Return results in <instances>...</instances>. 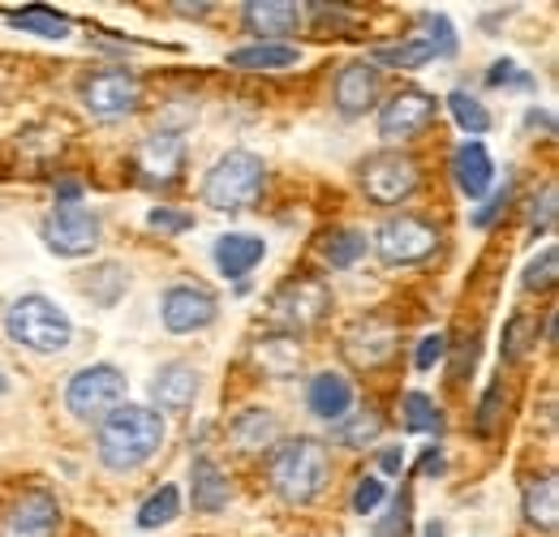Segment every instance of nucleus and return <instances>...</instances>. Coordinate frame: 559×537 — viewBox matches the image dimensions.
Masks as SVG:
<instances>
[{
  "label": "nucleus",
  "mask_w": 559,
  "mask_h": 537,
  "mask_svg": "<svg viewBox=\"0 0 559 537\" xmlns=\"http://www.w3.org/2000/svg\"><path fill=\"white\" fill-rule=\"evenodd\" d=\"M164 443V417L142 404H121L99 421V461L108 469L130 473L146 465Z\"/></svg>",
  "instance_id": "obj_1"
},
{
  "label": "nucleus",
  "mask_w": 559,
  "mask_h": 537,
  "mask_svg": "<svg viewBox=\"0 0 559 537\" xmlns=\"http://www.w3.org/2000/svg\"><path fill=\"white\" fill-rule=\"evenodd\" d=\"M332 477V456L319 439H293L272 456V486L288 503H310Z\"/></svg>",
  "instance_id": "obj_2"
},
{
  "label": "nucleus",
  "mask_w": 559,
  "mask_h": 537,
  "mask_svg": "<svg viewBox=\"0 0 559 537\" xmlns=\"http://www.w3.org/2000/svg\"><path fill=\"white\" fill-rule=\"evenodd\" d=\"M263 181H267V168L254 151H228L215 159V168L203 181V202L215 211H246L259 202Z\"/></svg>",
  "instance_id": "obj_3"
},
{
  "label": "nucleus",
  "mask_w": 559,
  "mask_h": 537,
  "mask_svg": "<svg viewBox=\"0 0 559 537\" xmlns=\"http://www.w3.org/2000/svg\"><path fill=\"white\" fill-rule=\"evenodd\" d=\"M4 332H9L13 344L35 348V353H61L73 336L70 314L57 301H48V297H22V301H13L9 314H4Z\"/></svg>",
  "instance_id": "obj_4"
},
{
  "label": "nucleus",
  "mask_w": 559,
  "mask_h": 537,
  "mask_svg": "<svg viewBox=\"0 0 559 537\" xmlns=\"http://www.w3.org/2000/svg\"><path fill=\"white\" fill-rule=\"evenodd\" d=\"M66 404L78 421H104L126 404V374L117 366H86L70 379Z\"/></svg>",
  "instance_id": "obj_5"
},
{
  "label": "nucleus",
  "mask_w": 559,
  "mask_h": 537,
  "mask_svg": "<svg viewBox=\"0 0 559 537\" xmlns=\"http://www.w3.org/2000/svg\"><path fill=\"white\" fill-rule=\"evenodd\" d=\"M332 310V293H328V284H319V279H293V284H284L276 297H272V327H276L280 336H297V332H310L323 314Z\"/></svg>",
  "instance_id": "obj_6"
},
{
  "label": "nucleus",
  "mask_w": 559,
  "mask_h": 537,
  "mask_svg": "<svg viewBox=\"0 0 559 537\" xmlns=\"http://www.w3.org/2000/svg\"><path fill=\"white\" fill-rule=\"evenodd\" d=\"M374 250L392 267H414V263H426L439 250V232L421 215H396L374 232Z\"/></svg>",
  "instance_id": "obj_7"
},
{
  "label": "nucleus",
  "mask_w": 559,
  "mask_h": 537,
  "mask_svg": "<svg viewBox=\"0 0 559 537\" xmlns=\"http://www.w3.org/2000/svg\"><path fill=\"white\" fill-rule=\"evenodd\" d=\"M361 190L379 206H396L418 190V164L405 151H379L361 164Z\"/></svg>",
  "instance_id": "obj_8"
},
{
  "label": "nucleus",
  "mask_w": 559,
  "mask_h": 537,
  "mask_svg": "<svg viewBox=\"0 0 559 537\" xmlns=\"http://www.w3.org/2000/svg\"><path fill=\"white\" fill-rule=\"evenodd\" d=\"M82 104L99 121H121L142 104V82L130 69H99L82 82Z\"/></svg>",
  "instance_id": "obj_9"
},
{
  "label": "nucleus",
  "mask_w": 559,
  "mask_h": 537,
  "mask_svg": "<svg viewBox=\"0 0 559 537\" xmlns=\"http://www.w3.org/2000/svg\"><path fill=\"white\" fill-rule=\"evenodd\" d=\"M44 246L57 254V259H82L99 246V215L86 211V206H57L48 219H44Z\"/></svg>",
  "instance_id": "obj_10"
},
{
  "label": "nucleus",
  "mask_w": 559,
  "mask_h": 537,
  "mask_svg": "<svg viewBox=\"0 0 559 537\" xmlns=\"http://www.w3.org/2000/svg\"><path fill=\"white\" fill-rule=\"evenodd\" d=\"M396 348H401V327L388 314H366L345 332V357L361 370L388 366L396 357Z\"/></svg>",
  "instance_id": "obj_11"
},
{
  "label": "nucleus",
  "mask_w": 559,
  "mask_h": 537,
  "mask_svg": "<svg viewBox=\"0 0 559 537\" xmlns=\"http://www.w3.org/2000/svg\"><path fill=\"white\" fill-rule=\"evenodd\" d=\"M452 52H456V35H452L448 17H439V13H421L418 35L405 39L401 48H383L379 61L401 65V69H418V65H426V61H435V57H452Z\"/></svg>",
  "instance_id": "obj_12"
},
{
  "label": "nucleus",
  "mask_w": 559,
  "mask_h": 537,
  "mask_svg": "<svg viewBox=\"0 0 559 537\" xmlns=\"http://www.w3.org/2000/svg\"><path fill=\"white\" fill-rule=\"evenodd\" d=\"M215 314H219V301L203 284H177V288L164 293V327L173 336L203 332V327L215 323Z\"/></svg>",
  "instance_id": "obj_13"
},
{
  "label": "nucleus",
  "mask_w": 559,
  "mask_h": 537,
  "mask_svg": "<svg viewBox=\"0 0 559 537\" xmlns=\"http://www.w3.org/2000/svg\"><path fill=\"white\" fill-rule=\"evenodd\" d=\"M435 112H439L435 95H426V91H401L379 112V138L383 142H409V138H418L435 121Z\"/></svg>",
  "instance_id": "obj_14"
},
{
  "label": "nucleus",
  "mask_w": 559,
  "mask_h": 537,
  "mask_svg": "<svg viewBox=\"0 0 559 537\" xmlns=\"http://www.w3.org/2000/svg\"><path fill=\"white\" fill-rule=\"evenodd\" d=\"M61 525V508L48 490H31L13 503L9 521H4V537H52Z\"/></svg>",
  "instance_id": "obj_15"
},
{
  "label": "nucleus",
  "mask_w": 559,
  "mask_h": 537,
  "mask_svg": "<svg viewBox=\"0 0 559 537\" xmlns=\"http://www.w3.org/2000/svg\"><path fill=\"white\" fill-rule=\"evenodd\" d=\"M452 181L461 186L465 199L474 202L487 199L490 190H495V159H490V151L478 138H469V142L456 146V155H452Z\"/></svg>",
  "instance_id": "obj_16"
},
{
  "label": "nucleus",
  "mask_w": 559,
  "mask_h": 537,
  "mask_svg": "<svg viewBox=\"0 0 559 537\" xmlns=\"http://www.w3.org/2000/svg\"><path fill=\"white\" fill-rule=\"evenodd\" d=\"M379 69L366 65V61H353V65L341 69V77H336V86H332V99H336V108L345 112V117H361L366 108H374V99H379Z\"/></svg>",
  "instance_id": "obj_17"
},
{
  "label": "nucleus",
  "mask_w": 559,
  "mask_h": 537,
  "mask_svg": "<svg viewBox=\"0 0 559 537\" xmlns=\"http://www.w3.org/2000/svg\"><path fill=\"white\" fill-rule=\"evenodd\" d=\"M194 396H199V370L186 366V361L164 366L155 374V383H151V401L159 408H168V413H186L194 404Z\"/></svg>",
  "instance_id": "obj_18"
},
{
  "label": "nucleus",
  "mask_w": 559,
  "mask_h": 537,
  "mask_svg": "<svg viewBox=\"0 0 559 537\" xmlns=\"http://www.w3.org/2000/svg\"><path fill=\"white\" fill-rule=\"evenodd\" d=\"M246 26H250L259 39L293 35V31L301 26V4H293V0H250V4H246Z\"/></svg>",
  "instance_id": "obj_19"
},
{
  "label": "nucleus",
  "mask_w": 559,
  "mask_h": 537,
  "mask_svg": "<svg viewBox=\"0 0 559 537\" xmlns=\"http://www.w3.org/2000/svg\"><path fill=\"white\" fill-rule=\"evenodd\" d=\"M181 164H186V146H181V138L177 134H155L142 142L139 151V168L146 181H159V186H168L177 172H181Z\"/></svg>",
  "instance_id": "obj_20"
},
{
  "label": "nucleus",
  "mask_w": 559,
  "mask_h": 537,
  "mask_svg": "<svg viewBox=\"0 0 559 537\" xmlns=\"http://www.w3.org/2000/svg\"><path fill=\"white\" fill-rule=\"evenodd\" d=\"M263 254H267V246L259 237H246V232H228L215 241V267L228 279H241L246 271H254L263 263Z\"/></svg>",
  "instance_id": "obj_21"
},
{
  "label": "nucleus",
  "mask_w": 559,
  "mask_h": 537,
  "mask_svg": "<svg viewBox=\"0 0 559 537\" xmlns=\"http://www.w3.org/2000/svg\"><path fill=\"white\" fill-rule=\"evenodd\" d=\"M310 413L314 417H323V421H341L345 413H349L353 404V383L345 374H314V383H310Z\"/></svg>",
  "instance_id": "obj_22"
},
{
  "label": "nucleus",
  "mask_w": 559,
  "mask_h": 537,
  "mask_svg": "<svg viewBox=\"0 0 559 537\" xmlns=\"http://www.w3.org/2000/svg\"><path fill=\"white\" fill-rule=\"evenodd\" d=\"M272 439H276V417L263 413V408H250V413H241V417L228 426V443H233L237 452H246V456H259Z\"/></svg>",
  "instance_id": "obj_23"
},
{
  "label": "nucleus",
  "mask_w": 559,
  "mask_h": 537,
  "mask_svg": "<svg viewBox=\"0 0 559 537\" xmlns=\"http://www.w3.org/2000/svg\"><path fill=\"white\" fill-rule=\"evenodd\" d=\"M254 361H259V370H263V374L288 379V374H297V366H301V344H297V336H280L276 332V336L259 339Z\"/></svg>",
  "instance_id": "obj_24"
},
{
  "label": "nucleus",
  "mask_w": 559,
  "mask_h": 537,
  "mask_svg": "<svg viewBox=\"0 0 559 537\" xmlns=\"http://www.w3.org/2000/svg\"><path fill=\"white\" fill-rule=\"evenodd\" d=\"M525 521L543 534H556L559 525V490L556 477H543V481H530L525 490Z\"/></svg>",
  "instance_id": "obj_25"
},
{
  "label": "nucleus",
  "mask_w": 559,
  "mask_h": 537,
  "mask_svg": "<svg viewBox=\"0 0 559 537\" xmlns=\"http://www.w3.org/2000/svg\"><path fill=\"white\" fill-rule=\"evenodd\" d=\"M190 481H194V508H199V512H219V508H228V477L215 469L207 456L194 461Z\"/></svg>",
  "instance_id": "obj_26"
},
{
  "label": "nucleus",
  "mask_w": 559,
  "mask_h": 537,
  "mask_svg": "<svg viewBox=\"0 0 559 537\" xmlns=\"http://www.w3.org/2000/svg\"><path fill=\"white\" fill-rule=\"evenodd\" d=\"M233 69H293L297 65V48L288 44H246L237 52H228Z\"/></svg>",
  "instance_id": "obj_27"
},
{
  "label": "nucleus",
  "mask_w": 559,
  "mask_h": 537,
  "mask_svg": "<svg viewBox=\"0 0 559 537\" xmlns=\"http://www.w3.org/2000/svg\"><path fill=\"white\" fill-rule=\"evenodd\" d=\"M9 26L17 31H31V35H44V39H66L70 35V17L48 9V4H31L22 13H9Z\"/></svg>",
  "instance_id": "obj_28"
},
{
  "label": "nucleus",
  "mask_w": 559,
  "mask_h": 537,
  "mask_svg": "<svg viewBox=\"0 0 559 537\" xmlns=\"http://www.w3.org/2000/svg\"><path fill=\"white\" fill-rule=\"evenodd\" d=\"M319 250H323V259H328L332 267L345 271L366 254V232H357V228H332V232L319 241Z\"/></svg>",
  "instance_id": "obj_29"
},
{
  "label": "nucleus",
  "mask_w": 559,
  "mask_h": 537,
  "mask_svg": "<svg viewBox=\"0 0 559 537\" xmlns=\"http://www.w3.org/2000/svg\"><path fill=\"white\" fill-rule=\"evenodd\" d=\"M181 512V490L177 486H159L146 503L139 508V525L142 529H159V525H173Z\"/></svg>",
  "instance_id": "obj_30"
},
{
  "label": "nucleus",
  "mask_w": 559,
  "mask_h": 537,
  "mask_svg": "<svg viewBox=\"0 0 559 537\" xmlns=\"http://www.w3.org/2000/svg\"><path fill=\"white\" fill-rule=\"evenodd\" d=\"M448 108H452V117H456V126L465 130V134L483 138L490 130V112L474 99V95H465V91H452L448 95Z\"/></svg>",
  "instance_id": "obj_31"
},
{
  "label": "nucleus",
  "mask_w": 559,
  "mask_h": 537,
  "mask_svg": "<svg viewBox=\"0 0 559 537\" xmlns=\"http://www.w3.org/2000/svg\"><path fill=\"white\" fill-rule=\"evenodd\" d=\"M86 297H95L99 306H112V301H121V293H126V271L117 267V263H104V267H95L86 279Z\"/></svg>",
  "instance_id": "obj_32"
},
{
  "label": "nucleus",
  "mask_w": 559,
  "mask_h": 537,
  "mask_svg": "<svg viewBox=\"0 0 559 537\" xmlns=\"http://www.w3.org/2000/svg\"><path fill=\"white\" fill-rule=\"evenodd\" d=\"M534 339H538V319H530V314L508 319V327H503V353L508 357H525L534 348Z\"/></svg>",
  "instance_id": "obj_33"
},
{
  "label": "nucleus",
  "mask_w": 559,
  "mask_h": 537,
  "mask_svg": "<svg viewBox=\"0 0 559 537\" xmlns=\"http://www.w3.org/2000/svg\"><path fill=\"white\" fill-rule=\"evenodd\" d=\"M521 279H525V288H534V293H538V288H556V279H559V250L556 246H547V250L525 267Z\"/></svg>",
  "instance_id": "obj_34"
},
{
  "label": "nucleus",
  "mask_w": 559,
  "mask_h": 537,
  "mask_svg": "<svg viewBox=\"0 0 559 537\" xmlns=\"http://www.w3.org/2000/svg\"><path fill=\"white\" fill-rule=\"evenodd\" d=\"M379 430H383V426H379V417H374V413H357V417H353V426H341L336 434H341V443H349V448H366V443H374V439H379Z\"/></svg>",
  "instance_id": "obj_35"
},
{
  "label": "nucleus",
  "mask_w": 559,
  "mask_h": 537,
  "mask_svg": "<svg viewBox=\"0 0 559 537\" xmlns=\"http://www.w3.org/2000/svg\"><path fill=\"white\" fill-rule=\"evenodd\" d=\"M405 421H409V430H435L439 426V408L430 404V396L409 392L405 396Z\"/></svg>",
  "instance_id": "obj_36"
},
{
  "label": "nucleus",
  "mask_w": 559,
  "mask_h": 537,
  "mask_svg": "<svg viewBox=\"0 0 559 537\" xmlns=\"http://www.w3.org/2000/svg\"><path fill=\"white\" fill-rule=\"evenodd\" d=\"M383 499H388V486H383L379 477H361V481H357V490H353V512H361V516H366V512H374Z\"/></svg>",
  "instance_id": "obj_37"
},
{
  "label": "nucleus",
  "mask_w": 559,
  "mask_h": 537,
  "mask_svg": "<svg viewBox=\"0 0 559 537\" xmlns=\"http://www.w3.org/2000/svg\"><path fill=\"white\" fill-rule=\"evenodd\" d=\"M155 232H190L194 228V215H186V211H173V206H159V211H151V219H146Z\"/></svg>",
  "instance_id": "obj_38"
},
{
  "label": "nucleus",
  "mask_w": 559,
  "mask_h": 537,
  "mask_svg": "<svg viewBox=\"0 0 559 537\" xmlns=\"http://www.w3.org/2000/svg\"><path fill=\"white\" fill-rule=\"evenodd\" d=\"M443 348H448V339L439 336V332L421 339V344H418V357H414V361H418V370H430V366H435V361L443 357Z\"/></svg>",
  "instance_id": "obj_39"
},
{
  "label": "nucleus",
  "mask_w": 559,
  "mask_h": 537,
  "mask_svg": "<svg viewBox=\"0 0 559 537\" xmlns=\"http://www.w3.org/2000/svg\"><path fill=\"white\" fill-rule=\"evenodd\" d=\"M556 224V186H547V194H543V206H534V232H547Z\"/></svg>",
  "instance_id": "obj_40"
},
{
  "label": "nucleus",
  "mask_w": 559,
  "mask_h": 537,
  "mask_svg": "<svg viewBox=\"0 0 559 537\" xmlns=\"http://www.w3.org/2000/svg\"><path fill=\"white\" fill-rule=\"evenodd\" d=\"M495 413H499V392L490 387L487 401H483V408H478V430H483V434H490V430H495Z\"/></svg>",
  "instance_id": "obj_41"
},
{
  "label": "nucleus",
  "mask_w": 559,
  "mask_h": 537,
  "mask_svg": "<svg viewBox=\"0 0 559 537\" xmlns=\"http://www.w3.org/2000/svg\"><path fill=\"white\" fill-rule=\"evenodd\" d=\"M503 206H508V186H503V190H499V194H495V199H490L487 206H483V211L474 215V224H478V228H490V219H495V215H499Z\"/></svg>",
  "instance_id": "obj_42"
},
{
  "label": "nucleus",
  "mask_w": 559,
  "mask_h": 537,
  "mask_svg": "<svg viewBox=\"0 0 559 537\" xmlns=\"http://www.w3.org/2000/svg\"><path fill=\"white\" fill-rule=\"evenodd\" d=\"M379 465H383V473H401V465H405V452H396V448H388V452L379 456Z\"/></svg>",
  "instance_id": "obj_43"
},
{
  "label": "nucleus",
  "mask_w": 559,
  "mask_h": 537,
  "mask_svg": "<svg viewBox=\"0 0 559 537\" xmlns=\"http://www.w3.org/2000/svg\"><path fill=\"white\" fill-rule=\"evenodd\" d=\"M508 73H512V65H508V61H499V65L490 69V82H495V86H503V82H508Z\"/></svg>",
  "instance_id": "obj_44"
},
{
  "label": "nucleus",
  "mask_w": 559,
  "mask_h": 537,
  "mask_svg": "<svg viewBox=\"0 0 559 537\" xmlns=\"http://www.w3.org/2000/svg\"><path fill=\"white\" fill-rule=\"evenodd\" d=\"M426 473H439L443 469V461H439V452H426V465H421Z\"/></svg>",
  "instance_id": "obj_45"
},
{
  "label": "nucleus",
  "mask_w": 559,
  "mask_h": 537,
  "mask_svg": "<svg viewBox=\"0 0 559 537\" xmlns=\"http://www.w3.org/2000/svg\"><path fill=\"white\" fill-rule=\"evenodd\" d=\"M426 537H443V525H439V521H430V525H426Z\"/></svg>",
  "instance_id": "obj_46"
},
{
  "label": "nucleus",
  "mask_w": 559,
  "mask_h": 537,
  "mask_svg": "<svg viewBox=\"0 0 559 537\" xmlns=\"http://www.w3.org/2000/svg\"><path fill=\"white\" fill-rule=\"evenodd\" d=\"M0 396H4V374H0Z\"/></svg>",
  "instance_id": "obj_47"
}]
</instances>
